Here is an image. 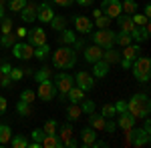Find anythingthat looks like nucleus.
Listing matches in <instances>:
<instances>
[{"label":"nucleus","mask_w":151,"mask_h":148,"mask_svg":"<svg viewBox=\"0 0 151 148\" xmlns=\"http://www.w3.org/2000/svg\"><path fill=\"white\" fill-rule=\"evenodd\" d=\"M117 24H119L121 32H129V34H131V30L135 28V22H133L131 14H123V12L117 16Z\"/></svg>","instance_id":"2eb2a0df"},{"label":"nucleus","mask_w":151,"mask_h":148,"mask_svg":"<svg viewBox=\"0 0 151 148\" xmlns=\"http://www.w3.org/2000/svg\"><path fill=\"white\" fill-rule=\"evenodd\" d=\"M35 80H36V82H42V80H50V68L42 66L40 70H36V72H35Z\"/></svg>","instance_id":"72a5a7b5"},{"label":"nucleus","mask_w":151,"mask_h":148,"mask_svg":"<svg viewBox=\"0 0 151 148\" xmlns=\"http://www.w3.org/2000/svg\"><path fill=\"white\" fill-rule=\"evenodd\" d=\"M75 30L77 32H81V34H89L91 30H93V22H91V18H87V16H75Z\"/></svg>","instance_id":"f8f14e48"},{"label":"nucleus","mask_w":151,"mask_h":148,"mask_svg":"<svg viewBox=\"0 0 151 148\" xmlns=\"http://www.w3.org/2000/svg\"><path fill=\"white\" fill-rule=\"evenodd\" d=\"M16 34L20 36V38H22L24 34H26V28H18V30H16Z\"/></svg>","instance_id":"69168bd1"},{"label":"nucleus","mask_w":151,"mask_h":148,"mask_svg":"<svg viewBox=\"0 0 151 148\" xmlns=\"http://www.w3.org/2000/svg\"><path fill=\"white\" fill-rule=\"evenodd\" d=\"M14 42H16V38L12 36V32H10V34H2V38H0V44L4 46V48H10Z\"/></svg>","instance_id":"c03bdc74"},{"label":"nucleus","mask_w":151,"mask_h":148,"mask_svg":"<svg viewBox=\"0 0 151 148\" xmlns=\"http://www.w3.org/2000/svg\"><path fill=\"white\" fill-rule=\"evenodd\" d=\"M40 146L42 148H60L63 146V140L57 134H45L42 140H40Z\"/></svg>","instance_id":"aec40b11"},{"label":"nucleus","mask_w":151,"mask_h":148,"mask_svg":"<svg viewBox=\"0 0 151 148\" xmlns=\"http://www.w3.org/2000/svg\"><path fill=\"white\" fill-rule=\"evenodd\" d=\"M6 106H8V104H6V98H4V96H0V114L6 112Z\"/></svg>","instance_id":"864d4df0"},{"label":"nucleus","mask_w":151,"mask_h":148,"mask_svg":"<svg viewBox=\"0 0 151 148\" xmlns=\"http://www.w3.org/2000/svg\"><path fill=\"white\" fill-rule=\"evenodd\" d=\"M109 70H111V64L105 62L103 58L97 60V62H93V76H95V78H103V76H107Z\"/></svg>","instance_id":"6ab92c4d"},{"label":"nucleus","mask_w":151,"mask_h":148,"mask_svg":"<svg viewBox=\"0 0 151 148\" xmlns=\"http://www.w3.org/2000/svg\"><path fill=\"white\" fill-rule=\"evenodd\" d=\"M101 14H103V10H101V8H95V10H93V16H95V18H99Z\"/></svg>","instance_id":"680f3d73"},{"label":"nucleus","mask_w":151,"mask_h":148,"mask_svg":"<svg viewBox=\"0 0 151 148\" xmlns=\"http://www.w3.org/2000/svg\"><path fill=\"white\" fill-rule=\"evenodd\" d=\"M79 106H81V110H83L85 114L95 112V102H93V100H85V98H83L81 102H79Z\"/></svg>","instance_id":"58836bf2"},{"label":"nucleus","mask_w":151,"mask_h":148,"mask_svg":"<svg viewBox=\"0 0 151 148\" xmlns=\"http://www.w3.org/2000/svg\"><path fill=\"white\" fill-rule=\"evenodd\" d=\"M4 2H6V0H0V18L4 16Z\"/></svg>","instance_id":"e2e57ef3"},{"label":"nucleus","mask_w":151,"mask_h":148,"mask_svg":"<svg viewBox=\"0 0 151 148\" xmlns=\"http://www.w3.org/2000/svg\"><path fill=\"white\" fill-rule=\"evenodd\" d=\"M127 112L133 116V118H145L149 116L151 112V100L147 94H133L131 100L127 102Z\"/></svg>","instance_id":"f257e3e1"},{"label":"nucleus","mask_w":151,"mask_h":148,"mask_svg":"<svg viewBox=\"0 0 151 148\" xmlns=\"http://www.w3.org/2000/svg\"><path fill=\"white\" fill-rule=\"evenodd\" d=\"M20 16H22V22H35L36 20V4L35 2H26L22 10H20Z\"/></svg>","instance_id":"a211bd4d"},{"label":"nucleus","mask_w":151,"mask_h":148,"mask_svg":"<svg viewBox=\"0 0 151 148\" xmlns=\"http://www.w3.org/2000/svg\"><path fill=\"white\" fill-rule=\"evenodd\" d=\"M50 54V46L45 42V44H40V46H36L35 48V56L38 58V60H45V58Z\"/></svg>","instance_id":"c756f323"},{"label":"nucleus","mask_w":151,"mask_h":148,"mask_svg":"<svg viewBox=\"0 0 151 148\" xmlns=\"http://www.w3.org/2000/svg\"><path fill=\"white\" fill-rule=\"evenodd\" d=\"M28 146H30V148H42V146H40V142H36V140H35V142H28Z\"/></svg>","instance_id":"0e129e2a"},{"label":"nucleus","mask_w":151,"mask_h":148,"mask_svg":"<svg viewBox=\"0 0 151 148\" xmlns=\"http://www.w3.org/2000/svg\"><path fill=\"white\" fill-rule=\"evenodd\" d=\"M12 54L16 58H22V60H28V58L35 56V48H32V44H24V42H14L12 44Z\"/></svg>","instance_id":"0eeeda50"},{"label":"nucleus","mask_w":151,"mask_h":148,"mask_svg":"<svg viewBox=\"0 0 151 148\" xmlns=\"http://www.w3.org/2000/svg\"><path fill=\"white\" fill-rule=\"evenodd\" d=\"M119 62H121V64H123V68H131V64H133V62H131V60H125V58H121V60H119Z\"/></svg>","instance_id":"6e6d98bb"},{"label":"nucleus","mask_w":151,"mask_h":148,"mask_svg":"<svg viewBox=\"0 0 151 148\" xmlns=\"http://www.w3.org/2000/svg\"><path fill=\"white\" fill-rule=\"evenodd\" d=\"M67 114H69V120H79L81 114H83V110H81V106H79L77 102H73V106H69Z\"/></svg>","instance_id":"7c9ffc66"},{"label":"nucleus","mask_w":151,"mask_h":148,"mask_svg":"<svg viewBox=\"0 0 151 148\" xmlns=\"http://www.w3.org/2000/svg\"><path fill=\"white\" fill-rule=\"evenodd\" d=\"M93 146H97V148H103V146H107V142H103V140H95V142H93Z\"/></svg>","instance_id":"13d9d810"},{"label":"nucleus","mask_w":151,"mask_h":148,"mask_svg":"<svg viewBox=\"0 0 151 148\" xmlns=\"http://www.w3.org/2000/svg\"><path fill=\"white\" fill-rule=\"evenodd\" d=\"M75 2H79L81 6H89V4H93V0H75Z\"/></svg>","instance_id":"052dcab7"},{"label":"nucleus","mask_w":151,"mask_h":148,"mask_svg":"<svg viewBox=\"0 0 151 148\" xmlns=\"http://www.w3.org/2000/svg\"><path fill=\"white\" fill-rule=\"evenodd\" d=\"M50 28H52V30H65V28H67V18H65V16H57V14H55V16H52V20H50Z\"/></svg>","instance_id":"bb28decb"},{"label":"nucleus","mask_w":151,"mask_h":148,"mask_svg":"<svg viewBox=\"0 0 151 148\" xmlns=\"http://www.w3.org/2000/svg\"><path fill=\"white\" fill-rule=\"evenodd\" d=\"M121 10H123V14H135L137 12V2L135 0H121Z\"/></svg>","instance_id":"c85d7f7f"},{"label":"nucleus","mask_w":151,"mask_h":148,"mask_svg":"<svg viewBox=\"0 0 151 148\" xmlns=\"http://www.w3.org/2000/svg\"><path fill=\"white\" fill-rule=\"evenodd\" d=\"M101 116H105V118H115V116H117L115 104H105L103 110H101Z\"/></svg>","instance_id":"e433bc0d"},{"label":"nucleus","mask_w":151,"mask_h":148,"mask_svg":"<svg viewBox=\"0 0 151 148\" xmlns=\"http://www.w3.org/2000/svg\"><path fill=\"white\" fill-rule=\"evenodd\" d=\"M24 6H26V0H10V4H8L10 12H20Z\"/></svg>","instance_id":"a19ab883"},{"label":"nucleus","mask_w":151,"mask_h":148,"mask_svg":"<svg viewBox=\"0 0 151 148\" xmlns=\"http://www.w3.org/2000/svg\"><path fill=\"white\" fill-rule=\"evenodd\" d=\"M101 10H103L105 16H109V18H117V16L123 12V10H121V0H103Z\"/></svg>","instance_id":"1a4fd4ad"},{"label":"nucleus","mask_w":151,"mask_h":148,"mask_svg":"<svg viewBox=\"0 0 151 148\" xmlns=\"http://www.w3.org/2000/svg\"><path fill=\"white\" fill-rule=\"evenodd\" d=\"M16 110H18V114H20V116H30V114H32V108H30V104L24 102V100H20V102L16 104Z\"/></svg>","instance_id":"f704fd0d"},{"label":"nucleus","mask_w":151,"mask_h":148,"mask_svg":"<svg viewBox=\"0 0 151 148\" xmlns=\"http://www.w3.org/2000/svg\"><path fill=\"white\" fill-rule=\"evenodd\" d=\"M131 18H133V22H135V26H143V24H147V22H149V18H147L145 14H139V12L131 14Z\"/></svg>","instance_id":"37998d69"},{"label":"nucleus","mask_w":151,"mask_h":148,"mask_svg":"<svg viewBox=\"0 0 151 148\" xmlns=\"http://www.w3.org/2000/svg\"><path fill=\"white\" fill-rule=\"evenodd\" d=\"M60 32H63V34H60V42H65V44H73V42H75V32H73V30H67V28H65V30H60Z\"/></svg>","instance_id":"ea45409f"},{"label":"nucleus","mask_w":151,"mask_h":148,"mask_svg":"<svg viewBox=\"0 0 151 148\" xmlns=\"http://www.w3.org/2000/svg\"><path fill=\"white\" fill-rule=\"evenodd\" d=\"M143 14L149 18V14H151V4H145V8H143Z\"/></svg>","instance_id":"bf43d9fd"},{"label":"nucleus","mask_w":151,"mask_h":148,"mask_svg":"<svg viewBox=\"0 0 151 148\" xmlns=\"http://www.w3.org/2000/svg\"><path fill=\"white\" fill-rule=\"evenodd\" d=\"M121 54H123L125 60H131V62H133V60L141 54V48H139V44H127V46H123V52H121Z\"/></svg>","instance_id":"4be33fe9"},{"label":"nucleus","mask_w":151,"mask_h":148,"mask_svg":"<svg viewBox=\"0 0 151 148\" xmlns=\"http://www.w3.org/2000/svg\"><path fill=\"white\" fill-rule=\"evenodd\" d=\"M52 64L58 70H70L77 64V52L69 46H63L52 52Z\"/></svg>","instance_id":"f03ea898"},{"label":"nucleus","mask_w":151,"mask_h":148,"mask_svg":"<svg viewBox=\"0 0 151 148\" xmlns=\"http://www.w3.org/2000/svg\"><path fill=\"white\" fill-rule=\"evenodd\" d=\"M38 96H40L45 102H50V100L57 96V86H55L50 80H42V82H38Z\"/></svg>","instance_id":"6e6552de"},{"label":"nucleus","mask_w":151,"mask_h":148,"mask_svg":"<svg viewBox=\"0 0 151 148\" xmlns=\"http://www.w3.org/2000/svg\"><path fill=\"white\" fill-rule=\"evenodd\" d=\"M10 76H8V74H2V78H0V86H2V88H8V86H10Z\"/></svg>","instance_id":"3c124183"},{"label":"nucleus","mask_w":151,"mask_h":148,"mask_svg":"<svg viewBox=\"0 0 151 148\" xmlns=\"http://www.w3.org/2000/svg\"><path fill=\"white\" fill-rule=\"evenodd\" d=\"M65 146H67V148H77V146H79V142H77V138H70Z\"/></svg>","instance_id":"5fc2aeb1"},{"label":"nucleus","mask_w":151,"mask_h":148,"mask_svg":"<svg viewBox=\"0 0 151 148\" xmlns=\"http://www.w3.org/2000/svg\"><path fill=\"white\" fill-rule=\"evenodd\" d=\"M93 40L101 48H113L117 44V34L109 28H99L97 32H93Z\"/></svg>","instance_id":"39448f33"},{"label":"nucleus","mask_w":151,"mask_h":148,"mask_svg":"<svg viewBox=\"0 0 151 148\" xmlns=\"http://www.w3.org/2000/svg\"><path fill=\"white\" fill-rule=\"evenodd\" d=\"M103 60L109 62V64H117V62L121 60V52H117L113 48H105L103 50Z\"/></svg>","instance_id":"b1692460"},{"label":"nucleus","mask_w":151,"mask_h":148,"mask_svg":"<svg viewBox=\"0 0 151 148\" xmlns=\"http://www.w3.org/2000/svg\"><path fill=\"white\" fill-rule=\"evenodd\" d=\"M42 132L45 134H58V122L57 120H47L42 126Z\"/></svg>","instance_id":"2f4dec72"},{"label":"nucleus","mask_w":151,"mask_h":148,"mask_svg":"<svg viewBox=\"0 0 151 148\" xmlns=\"http://www.w3.org/2000/svg\"><path fill=\"white\" fill-rule=\"evenodd\" d=\"M55 86H57V90L60 92V96H58V98L63 100V98H67V92L75 86V78L70 76L69 72H60L57 78H55Z\"/></svg>","instance_id":"423d86ee"},{"label":"nucleus","mask_w":151,"mask_h":148,"mask_svg":"<svg viewBox=\"0 0 151 148\" xmlns=\"http://www.w3.org/2000/svg\"><path fill=\"white\" fill-rule=\"evenodd\" d=\"M75 80H77V86L81 88V90H91L95 86V76L93 74H89V72H85V70H81V72H77V76H75Z\"/></svg>","instance_id":"9d476101"},{"label":"nucleus","mask_w":151,"mask_h":148,"mask_svg":"<svg viewBox=\"0 0 151 148\" xmlns=\"http://www.w3.org/2000/svg\"><path fill=\"white\" fill-rule=\"evenodd\" d=\"M0 78H2V68H0Z\"/></svg>","instance_id":"774afa93"},{"label":"nucleus","mask_w":151,"mask_h":148,"mask_svg":"<svg viewBox=\"0 0 151 148\" xmlns=\"http://www.w3.org/2000/svg\"><path fill=\"white\" fill-rule=\"evenodd\" d=\"M133 76H135V80H139V82H143V84H147L151 78V60L147 56H137L135 60H133Z\"/></svg>","instance_id":"7ed1b4c3"},{"label":"nucleus","mask_w":151,"mask_h":148,"mask_svg":"<svg viewBox=\"0 0 151 148\" xmlns=\"http://www.w3.org/2000/svg\"><path fill=\"white\" fill-rule=\"evenodd\" d=\"M52 16H55V12H52V6H50V4H47V2L36 4V18H38L40 22H50Z\"/></svg>","instance_id":"9b49d317"},{"label":"nucleus","mask_w":151,"mask_h":148,"mask_svg":"<svg viewBox=\"0 0 151 148\" xmlns=\"http://www.w3.org/2000/svg\"><path fill=\"white\" fill-rule=\"evenodd\" d=\"M8 76H10V80H20L24 76V72H22V68H10Z\"/></svg>","instance_id":"49530a36"},{"label":"nucleus","mask_w":151,"mask_h":148,"mask_svg":"<svg viewBox=\"0 0 151 148\" xmlns=\"http://www.w3.org/2000/svg\"><path fill=\"white\" fill-rule=\"evenodd\" d=\"M115 110H117V114L127 112V102H125V100H119V102L115 104Z\"/></svg>","instance_id":"8fccbe9b"},{"label":"nucleus","mask_w":151,"mask_h":148,"mask_svg":"<svg viewBox=\"0 0 151 148\" xmlns=\"http://www.w3.org/2000/svg\"><path fill=\"white\" fill-rule=\"evenodd\" d=\"M0 68H2V74H8V72H10V64H2V66H0Z\"/></svg>","instance_id":"4d7b16f0"},{"label":"nucleus","mask_w":151,"mask_h":148,"mask_svg":"<svg viewBox=\"0 0 151 148\" xmlns=\"http://www.w3.org/2000/svg\"><path fill=\"white\" fill-rule=\"evenodd\" d=\"M133 40H131V34L129 32H119L117 34V44H121V46H127V44H131Z\"/></svg>","instance_id":"79ce46f5"},{"label":"nucleus","mask_w":151,"mask_h":148,"mask_svg":"<svg viewBox=\"0 0 151 148\" xmlns=\"http://www.w3.org/2000/svg\"><path fill=\"white\" fill-rule=\"evenodd\" d=\"M0 30H2V34H10L12 32V18L2 16L0 18Z\"/></svg>","instance_id":"c9c22d12"},{"label":"nucleus","mask_w":151,"mask_h":148,"mask_svg":"<svg viewBox=\"0 0 151 148\" xmlns=\"http://www.w3.org/2000/svg\"><path fill=\"white\" fill-rule=\"evenodd\" d=\"M67 96H69V100H70V102H81L83 98H85V90H81L79 86H77V88L73 86V88H70V90L67 92Z\"/></svg>","instance_id":"cd10ccee"},{"label":"nucleus","mask_w":151,"mask_h":148,"mask_svg":"<svg viewBox=\"0 0 151 148\" xmlns=\"http://www.w3.org/2000/svg\"><path fill=\"white\" fill-rule=\"evenodd\" d=\"M131 40H137V42L149 40V22L143 24V26H135V28L131 30Z\"/></svg>","instance_id":"4468645a"},{"label":"nucleus","mask_w":151,"mask_h":148,"mask_svg":"<svg viewBox=\"0 0 151 148\" xmlns=\"http://www.w3.org/2000/svg\"><path fill=\"white\" fill-rule=\"evenodd\" d=\"M52 2H55L57 6H70L75 0H52Z\"/></svg>","instance_id":"603ef678"},{"label":"nucleus","mask_w":151,"mask_h":148,"mask_svg":"<svg viewBox=\"0 0 151 148\" xmlns=\"http://www.w3.org/2000/svg\"><path fill=\"white\" fill-rule=\"evenodd\" d=\"M12 138V130L8 124H0V146H4V144H8Z\"/></svg>","instance_id":"a878e982"},{"label":"nucleus","mask_w":151,"mask_h":148,"mask_svg":"<svg viewBox=\"0 0 151 148\" xmlns=\"http://www.w3.org/2000/svg\"><path fill=\"white\" fill-rule=\"evenodd\" d=\"M30 136L35 138L36 142H40V140H42V136H45V132H42V128H35V130L30 132Z\"/></svg>","instance_id":"09e8293b"},{"label":"nucleus","mask_w":151,"mask_h":148,"mask_svg":"<svg viewBox=\"0 0 151 148\" xmlns=\"http://www.w3.org/2000/svg\"><path fill=\"white\" fill-rule=\"evenodd\" d=\"M143 128H145V130H151V122H149L147 116H145V126H143Z\"/></svg>","instance_id":"338daca9"},{"label":"nucleus","mask_w":151,"mask_h":148,"mask_svg":"<svg viewBox=\"0 0 151 148\" xmlns=\"http://www.w3.org/2000/svg\"><path fill=\"white\" fill-rule=\"evenodd\" d=\"M47 42V34H45V30L40 28V26H36V28H32L30 30V34H28V44L32 46H40Z\"/></svg>","instance_id":"ddd939ff"},{"label":"nucleus","mask_w":151,"mask_h":148,"mask_svg":"<svg viewBox=\"0 0 151 148\" xmlns=\"http://www.w3.org/2000/svg\"><path fill=\"white\" fill-rule=\"evenodd\" d=\"M35 98H36V94L32 90H28V88H26V90H22V94H20V100H24V102H28V104L35 102Z\"/></svg>","instance_id":"a18cd8bd"},{"label":"nucleus","mask_w":151,"mask_h":148,"mask_svg":"<svg viewBox=\"0 0 151 148\" xmlns=\"http://www.w3.org/2000/svg\"><path fill=\"white\" fill-rule=\"evenodd\" d=\"M109 24H111V18L105 16V14H101L99 18H95L93 26H97V28H109Z\"/></svg>","instance_id":"4c0bfd02"},{"label":"nucleus","mask_w":151,"mask_h":148,"mask_svg":"<svg viewBox=\"0 0 151 148\" xmlns=\"http://www.w3.org/2000/svg\"><path fill=\"white\" fill-rule=\"evenodd\" d=\"M89 116H91V118H89V122H91V128H93V130H97V132L105 130V122H107V118H105V116L95 114V112H91Z\"/></svg>","instance_id":"5701e85b"},{"label":"nucleus","mask_w":151,"mask_h":148,"mask_svg":"<svg viewBox=\"0 0 151 148\" xmlns=\"http://www.w3.org/2000/svg\"><path fill=\"white\" fill-rule=\"evenodd\" d=\"M117 126H119L123 132H127V130H131V128L135 126V118H133L129 112H121L119 118H117Z\"/></svg>","instance_id":"f3484780"},{"label":"nucleus","mask_w":151,"mask_h":148,"mask_svg":"<svg viewBox=\"0 0 151 148\" xmlns=\"http://www.w3.org/2000/svg\"><path fill=\"white\" fill-rule=\"evenodd\" d=\"M149 130H145V128H131L127 130V146H135V148H141V146H147L149 144Z\"/></svg>","instance_id":"20e7f679"},{"label":"nucleus","mask_w":151,"mask_h":148,"mask_svg":"<svg viewBox=\"0 0 151 148\" xmlns=\"http://www.w3.org/2000/svg\"><path fill=\"white\" fill-rule=\"evenodd\" d=\"M10 146L12 148H26L28 146V140L24 136H20V134H16V136L10 138Z\"/></svg>","instance_id":"473e14b6"},{"label":"nucleus","mask_w":151,"mask_h":148,"mask_svg":"<svg viewBox=\"0 0 151 148\" xmlns=\"http://www.w3.org/2000/svg\"><path fill=\"white\" fill-rule=\"evenodd\" d=\"M117 128V122H113V118H107V122H105V130L109 132V134H113Z\"/></svg>","instance_id":"de8ad7c7"},{"label":"nucleus","mask_w":151,"mask_h":148,"mask_svg":"<svg viewBox=\"0 0 151 148\" xmlns=\"http://www.w3.org/2000/svg\"><path fill=\"white\" fill-rule=\"evenodd\" d=\"M81 138H83V146L91 148V146H93V142L97 140V130H93L91 126H87V128H83Z\"/></svg>","instance_id":"412c9836"},{"label":"nucleus","mask_w":151,"mask_h":148,"mask_svg":"<svg viewBox=\"0 0 151 148\" xmlns=\"http://www.w3.org/2000/svg\"><path fill=\"white\" fill-rule=\"evenodd\" d=\"M58 130H60L58 138L63 140V146H65V144L69 142L70 138H75V132H73V126H70V124H63L60 128H58Z\"/></svg>","instance_id":"393cba45"},{"label":"nucleus","mask_w":151,"mask_h":148,"mask_svg":"<svg viewBox=\"0 0 151 148\" xmlns=\"http://www.w3.org/2000/svg\"><path fill=\"white\" fill-rule=\"evenodd\" d=\"M103 58V48L101 46H97V44H93V46H89V48H85V60L87 62H97V60H101Z\"/></svg>","instance_id":"dca6fc26"}]
</instances>
